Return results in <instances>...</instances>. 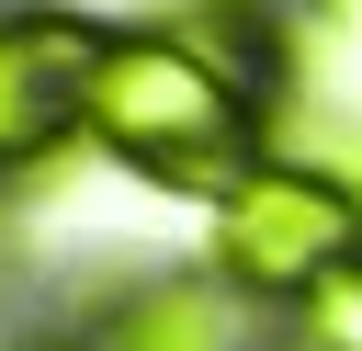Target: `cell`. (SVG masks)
I'll list each match as a JSON object with an SVG mask.
<instances>
[{"instance_id":"obj_1","label":"cell","mask_w":362,"mask_h":351,"mask_svg":"<svg viewBox=\"0 0 362 351\" xmlns=\"http://www.w3.org/2000/svg\"><path fill=\"white\" fill-rule=\"evenodd\" d=\"M79 125H90V147L170 170V181H238L249 170V91L192 34H113Z\"/></svg>"},{"instance_id":"obj_2","label":"cell","mask_w":362,"mask_h":351,"mask_svg":"<svg viewBox=\"0 0 362 351\" xmlns=\"http://www.w3.org/2000/svg\"><path fill=\"white\" fill-rule=\"evenodd\" d=\"M215 260H226V283L294 294V306H305L339 260H362V192L328 181L317 159H249V170L226 181Z\"/></svg>"},{"instance_id":"obj_3","label":"cell","mask_w":362,"mask_h":351,"mask_svg":"<svg viewBox=\"0 0 362 351\" xmlns=\"http://www.w3.org/2000/svg\"><path fill=\"white\" fill-rule=\"evenodd\" d=\"M102 45H113V34L79 23V11H11V23H0V170H23L45 136L79 125Z\"/></svg>"},{"instance_id":"obj_4","label":"cell","mask_w":362,"mask_h":351,"mask_svg":"<svg viewBox=\"0 0 362 351\" xmlns=\"http://www.w3.org/2000/svg\"><path fill=\"white\" fill-rule=\"evenodd\" d=\"M102 351H215V294L204 283H147V294H124Z\"/></svg>"},{"instance_id":"obj_5","label":"cell","mask_w":362,"mask_h":351,"mask_svg":"<svg viewBox=\"0 0 362 351\" xmlns=\"http://www.w3.org/2000/svg\"><path fill=\"white\" fill-rule=\"evenodd\" d=\"M305 351H362V260H339L305 294Z\"/></svg>"}]
</instances>
